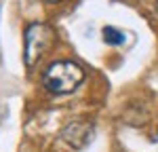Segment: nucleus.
Returning a JSON list of instances; mask_svg holds the SVG:
<instances>
[{"label": "nucleus", "mask_w": 158, "mask_h": 152, "mask_svg": "<svg viewBox=\"0 0 158 152\" xmlns=\"http://www.w3.org/2000/svg\"><path fill=\"white\" fill-rule=\"evenodd\" d=\"M85 80V72L74 61H55L47 68L42 76L44 89L53 95H68Z\"/></svg>", "instance_id": "nucleus-1"}, {"label": "nucleus", "mask_w": 158, "mask_h": 152, "mask_svg": "<svg viewBox=\"0 0 158 152\" xmlns=\"http://www.w3.org/2000/svg\"><path fill=\"white\" fill-rule=\"evenodd\" d=\"M55 40V32L49 23H30L25 30V44H23V61L27 68L40 61L44 53H49Z\"/></svg>", "instance_id": "nucleus-2"}, {"label": "nucleus", "mask_w": 158, "mask_h": 152, "mask_svg": "<svg viewBox=\"0 0 158 152\" xmlns=\"http://www.w3.org/2000/svg\"><path fill=\"white\" fill-rule=\"evenodd\" d=\"M61 139L65 144H70L72 148H82L93 139V127L89 123H85V120H74L68 127H63Z\"/></svg>", "instance_id": "nucleus-3"}, {"label": "nucleus", "mask_w": 158, "mask_h": 152, "mask_svg": "<svg viewBox=\"0 0 158 152\" xmlns=\"http://www.w3.org/2000/svg\"><path fill=\"white\" fill-rule=\"evenodd\" d=\"M101 36H103V42L110 44V47H118V44L124 42V34H122L120 30H116L114 25H106L101 30Z\"/></svg>", "instance_id": "nucleus-4"}, {"label": "nucleus", "mask_w": 158, "mask_h": 152, "mask_svg": "<svg viewBox=\"0 0 158 152\" xmlns=\"http://www.w3.org/2000/svg\"><path fill=\"white\" fill-rule=\"evenodd\" d=\"M44 2H51V4H55V2H61V0H44Z\"/></svg>", "instance_id": "nucleus-5"}]
</instances>
